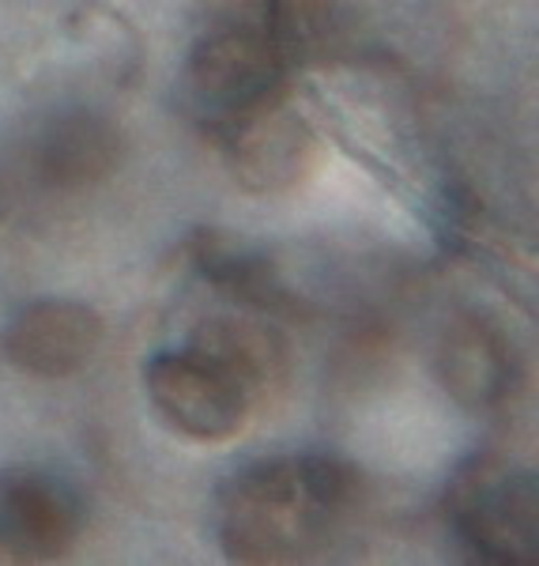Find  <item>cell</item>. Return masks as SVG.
<instances>
[{
	"mask_svg": "<svg viewBox=\"0 0 539 566\" xmlns=\"http://www.w3.org/2000/svg\"><path fill=\"white\" fill-rule=\"evenodd\" d=\"M362 502V476L340 458H268L219 491V544L237 563H303Z\"/></svg>",
	"mask_w": 539,
	"mask_h": 566,
	"instance_id": "cell-1",
	"label": "cell"
},
{
	"mask_svg": "<svg viewBox=\"0 0 539 566\" xmlns=\"http://www.w3.org/2000/svg\"><path fill=\"white\" fill-rule=\"evenodd\" d=\"M144 381H148L155 412L170 431H178L189 442L212 446L242 434L253 412V397H257L223 359H215L197 344L159 352L148 363Z\"/></svg>",
	"mask_w": 539,
	"mask_h": 566,
	"instance_id": "cell-2",
	"label": "cell"
},
{
	"mask_svg": "<svg viewBox=\"0 0 539 566\" xmlns=\"http://www.w3.org/2000/svg\"><path fill=\"white\" fill-rule=\"evenodd\" d=\"M450 514L475 559L498 566L536 563V483L501 461H475L456 480Z\"/></svg>",
	"mask_w": 539,
	"mask_h": 566,
	"instance_id": "cell-3",
	"label": "cell"
},
{
	"mask_svg": "<svg viewBox=\"0 0 539 566\" xmlns=\"http://www.w3.org/2000/svg\"><path fill=\"white\" fill-rule=\"evenodd\" d=\"M283 76L279 50L268 34L223 27L193 45L186 61V95L200 117L242 122L276 98Z\"/></svg>",
	"mask_w": 539,
	"mask_h": 566,
	"instance_id": "cell-4",
	"label": "cell"
},
{
	"mask_svg": "<svg viewBox=\"0 0 539 566\" xmlns=\"http://www.w3.org/2000/svg\"><path fill=\"white\" fill-rule=\"evenodd\" d=\"M84 525L76 491L45 469L0 472V552L12 559H57L65 555Z\"/></svg>",
	"mask_w": 539,
	"mask_h": 566,
	"instance_id": "cell-5",
	"label": "cell"
},
{
	"mask_svg": "<svg viewBox=\"0 0 539 566\" xmlns=\"http://www.w3.org/2000/svg\"><path fill=\"white\" fill-rule=\"evenodd\" d=\"M103 344V317L84 303L39 298L12 317L4 336L8 359L34 378H72L95 359Z\"/></svg>",
	"mask_w": 539,
	"mask_h": 566,
	"instance_id": "cell-6",
	"label": "cell"
},
{
	"mask_svg": "<svg viewBox=\"0 0 539 566\" xmlns=\"http://www.w3.org/2000/svg\"><path fill=\"white\" fill-rule=\"evenodd\" d=\"M314 163V129L276 103L242 117L231 140V170L253 193H279L306 178Z\"/></svg>",
	"mask_w": 539,
	"mask_h": 566,
	"instance_id": "cell-7",
	"label": "cell"
},
{
	"mask_svg": "<svg viewBox=\"0 0 539 566\" xmlns=\"http://www.w3.org/2000/svg\"><path fill=\"white\" fill-rule=\"evenodd\" d=\"M121 163V133L98 114H65L50 122L34 148V170L45 186L80 189L103 181Z\"/></svg>",
	"mask_w": 539,
	"mask_h": 566,
	"instance_id": "cell-8",
	"label": "cell"
},
{
	"mask_svg": "<svg viewBox=\"0 0 539 566\" xmlns=\"http://www.w3.org/2000/svg\"><path fill=\"white\" fill-rule=\"evenodd\" d=\"M437 374L461 405H490L506 389L509 355L501 336L479 317H461L437 344Z\"/></svg>",
	"mask_w": 539,
	"mask_h": 566,
	"instance_id": "cell-9",
	"label": "cell"
},
{
	"mask_svg": "<svg viewBox=\"0 0 539 566\" xmlns=\"http://www.w3.org/2000/svg\"><path fill=\"white\" fill-rule=\"evenodd\" d=\"M197 264L219 291L234 295L237 303H250L257 310H272V314H287L295 310V298L283 291L268 261L261 253L234 245L226 234H200L197 239Z\"/></svg>",
	"mask_w": 539,
	"mask_h": 566,
	"instance_id": "cell-10",
	"label": "cell"
},
{
	"mask_svg": "<svg viewBox=\"0 0 539 566\" xmlns=\"http://www.w3.org/2000/svg\"><path fill=\"white\" fill-rule=\"evenodd\" d=\"M197 348L212 352L223 359L237 378L253 392L272 386L283 370V344L276 333L250 322H234V317H219V322H204L193 336Z\"/></svg>",
	"mask_w": 539,
	"mask_h": 566,
	"instance_id": "cell-11",
	"label": "cell"
}]
</instances>
